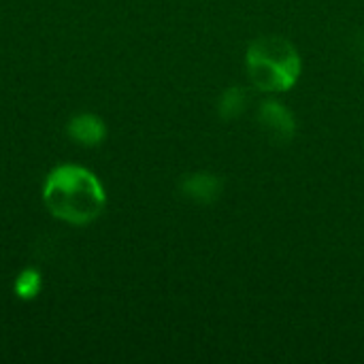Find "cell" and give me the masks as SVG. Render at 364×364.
<instances>
[{"instance_id":"obj_1","label":"cell","mask_w":364,"mask_h":364,"mask_svg":"<svg viewBox=\"0 0 364 364\" xmlns=\"http://www.w3.org/2000/svg\"><path fill=\"white\" fill-rule=\"evenodd\" d=\"M43 200L58 220L83 226L105 211L107 194L92 171L77 164H64L47 175Z\"/></svg>"},{"instance_id":"obj_2","label":"cell","mask_w":364,"mask_h":364,"mask_svg":"<svg viewBox=\"0 0 364 364\" xmlns=\"http://www.w3.org/2000/svg\"><path fill=\"white\" fill-rule=\"evenodd\" d=\"M247 75L260 92H288L301 77V55L284 36L256 38L245 53Z\"/></svg>"},{"instance_id":"obj_3","label":"cell","mask_w":364,"mask_h":364,"mask_svg":"<svg viewBox=\"0 0 364 364\" xmlns=\"http://www.w3.org/2000/svg\"><path fill=\"white\" fill-rule=\"evenodd\" d=\"M258 124L262 132L277 145H286L296 134V119L294 115L279 102L267 100L258 109Z\"/></svg>"},{"instance_id":"obj_4","label":"cell","mask_w":364,"mask_h":364,"mask_svg":"<svg viewBox=\"0 0 364 364\" xmlns=\"http://www.w3.org/2000/svg\"><path fill=\"white\" fill-rule=\"evenodd\" d=\"M181 192L183 196L192 198L194 203L200 205H211L222 196L224 183L218 175L213 173H192L181 179Z\"/></svg>"},{"instance_id":"obj_5","label":"cell","mask_w":364,"mask_h":364,"mask_svg":"<svg viewBox=\"0 0 364 364\" xmlns=\"http://www.w3.org/2000/svg\"><path fill=\"white\" fill-rule=\"evenodd\" d=\"M68 134L81 145H98L105 139V122L92 113H81L70 119Z\"/></svg>"},{"instance_id":"obj_6","label":"cell","mask_w":364,"mask_h":364,"mask_svg":"<svg viewBox=\"0 0 364 364\" xmlns=\"http://www.w3.org/2000/svg\"><path fill=\"white\" fill-rule=\"evenodd\" d=\"M247 90H243L241 85H232L228 90L222 92L220 102H218V113L224 122L237 119L243 115V111L247 109Z\"/></svg>"},{"instance_id":"obj_7","label":"cell","mask_w":364,"mask_h":364,"mask_svg":"<svg viewBox=\"0 0 364 364\" xmlns=\"http://www.w3.org/2000/svg\"><path fill=\"white\" fill-rule=\"evenodd\" d=\"M38 290H41V275L34 269H26L15 282V292L21 299H34Z\"/></svg>"},{"instance_id":"obj_8","label":"cell","mask_w":364,"mask_h":364,"mask_svg":"<svg viewBox=\"0 0 364 364\" xmlns=\"http://www.w3.org/2000/svg\"><path fill=\"white\" fill-rule=\"evenodd\" d=\"M356 45H358V51H360V55H364V30L360 32V36L356 38Z\"/></svg>"}]
</instances>
